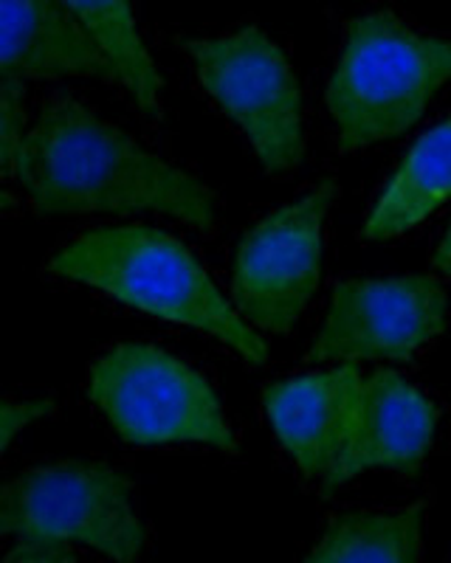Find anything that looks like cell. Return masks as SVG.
Here are the masks:
<instances>
[{"instance_id": "cell-11", "label": "cell", "mask_w": 451, "mask_h": 563, "mask_svg": "<svg viewBox=\"0 0 451 563\" xmlns=\"http://www.w3.org/2000/svg\"><path fill=\"white\" fill-rule=\"evenodd\" d=\"M0 77H97L119 82L117 70L65 0L0 3Z\"/></svg>"}, {"instance_id": "cell-16", "label": "cell", "mask_w": 451, "mask_h": 563, "mask_svg": "<svg viewBox=\"0 0 451 563\" xmlns=\"http://www.w3.org/2000/svg\"><path fill=\"white\" fill-rule=\"evenodd\" d=\"M52 400H7L0 415V445L9 449L20 431H26L32 422L52 415Z\"/></svg>"}, {"instance_id": "cell-9", "label": "cell", "mask_w": 451, "mask_h": 563, "mask_svg": "<svg viewBox=\"0 0 451 563\" xmlns=\"http://www.w3.org/2000/svg\"><path fill=\"white\" fill-rule=\"evenodd\" d=\"M435 429L438 406L406 384L398 372L378 369L370 378H361L348 449L322 479V490H339L373 467L415 474L429 454Z\"/></svg>"}, {"instance_id": "cell-4", "label": "cell", "mask_w": 451, "mask_h": 563, "mask_svg": "<svg viewBox=\"0 0 451 563\" xmlns=\"http://www.w3.org/2000/svg\"><path fill=\"white\" fill-rule=\"evenodd\" d=\"M90 400L135 445L204 442L234 451L238 440L204 375L150 344H119L94 364Z\"/></svg>"}, {"instance_id": "cell-3", "label": "cell", "mask_w": 451, "mask_h": 563, "mask_svg": "<svg viewBox=\"0 0 451 563\" xmlns=\"http://www.w3.org/2000/svg\"><path fill=\"white\" fill-rule=\"evenodd\" d=\"M451 79V40L426 37L393 12L350 20L328 85L339 147L361 150L406 133Z\"/></svg>"}, {"instance_id": "cell-17", "label": "cell", "mask_w": 451, "mask_h": 563, "mask_svg": "<svg viewBox=\"0 0 451 563\" xmlns=\"http://www.w3.org/2000/svg\"><path fill=\"white\" fill-rule=\"evenodd\" d=\"M72 558H74L72 544H63V541H54V538L26 536L14 541L7 561L9 563H65V561H72Z\"/></svg>"}, {"instance_id": "cell-13", "label": "cell", "mask_w": 451, "mask_h": 563, "mask_svg": "<svg viewBox=\"0 0 451 563\" xmlns=\"http://www.w3.org/2000/svg\"><path fill=\"white\" fill-rule=\"evenodd\" d=\"M426 505L395 512H348L328 525L308 561L319 563H413L420 558Z\"/></svg>"}, {"instance_id": "cell-7", "label": "cell", "mask_w": 451, "mask_h": 563, "mask_svg": "<svg viewBox=\"0 0 451 563\" xmlns=\"http://www.w3.org/2000/svg\"><path fill=\"white\" fill-rule=\"evenodd\" d=\"M333 180L260 220L234 256L232 301L254 330L288 333L297 324L322 274L324 218L333 206Z\"/></svg>"}, {"instance_id": "cell-1", "label": "cell", "mask_w": 451, "mask_h": 563, "mask_svg": "<svg viewBox=\"0 0 451 563\" xmlns=\"http://www.w3.org/2000/svg\"><path fill=\"white\" fill-rule=\"evenodd\" d=\"M43 214L162 211L198 229L215 223V195L72 97H54L26 133L12 169Z\"/></svg>"}, {"instance_id": "cell-12", "label": "cell", "mask_w": 451, "mask_h": 563, "mask_svg": "<svg viewBox=\"0 0 451 563\" xmlns=\"http://www.w3.org/2000/svg\"><path fill=\"white\" fill-rule=\"evenodd\" d=\"M451 198V119L420 135L364 220V238L389 240Z\"/></svg>"}, {"instance_id": "cell-5", "label": "cell", "mask_w": 451, "mask_h": 563, "mask_svg": "<svg viewBox=\"0 0 451 563\" xmlns=\"http://www.w3.org/2000/svg\"><path fill=\"white\" fill-rule=\"evenodd\" d=\"M204 88L240 124L268 173H288L305 155L302 88L288 57L257 26L226 37L187 40Z\"/></svg>"}, {"instance_id": "cell-14", "label": "cell", "mask_w": 451, "mask_h": 563, "mask_svg": "<svg viewBox=\"0 0 451 563\" xmlns=\"http://www.w3.org/2000/svg\"><path fill=\"white\" fill-rule=\"evenodd\" d=\"M74 9L90 37L97 40L110 68L117 70L119 85L144 113L162 110V74L150 57L142 34L135 29L130 0H65Z\"/></svg>"}, {"instance_id": "cell-6", "label": "cell", "mask_w": 451, "mask_h": 563, "mask_svg": "<svg viewBox=\"0 0 451 563\" xmlns=\"http://www.w3.org/2000/svg\"><path fill=\"white\" fill-rule=\"evenodd\" d=\"M0 532L82 544L117 561L144 547V525L130 505V482L97 462L32 467L0 493Z\"/></svg>"}, {"instance_id": "cell-10", "label": "cell", "mask_w": 451, "mask_h": 563, "mask_svg": "<svg viewBox=\"0 0 451 563\" xmlns=\"http://www.w3.org/2000/svg\"><path fill=\"white\" fill-rule=\"evenodd\" d=\"M361 372L355 364L283 380L265 389L274 434L305 476H324L342 460L353 431Z\"/></svg>"}, {"instance_id": "cell-18", "label": "cell", "mask_w": 451, "mask_h": 563, "mask_svg": "<svg viewBox=\"0 0 451 563\" xmlns=\"http://www.w3.org/2000/svg\"><path fill=\"white\" fill-rule=\"evenodd\" d=\"M435 268L443 271V274L451 279V225L446 229L443 240H440L438 251H435Z\"/></svg>"}, {"instance_id": "cell-8", "label": "cell", "mask_w": 451, "mask_h": 563, "mask_svg": "<svg viewBox=\"0 0 451 563\" xmlns=\"http://www.w3.org/2000/svg\"><path fill=\"white\" fill-rule=\"evenodd\" d=\"M449 294L435 276L348 279L333 290L310 361H409L443 333Z\"/></svg>"}, {"instance_id": "cell-2", "label": "cell", "mask_w": 451, "mask_h": 563, "mask_svg": "<svg viewBox=\"0 0 451 563\" xmlns=\"http://www.w3.org/2000/svg\"><path fill=\"white\" fill-rule=\"evenodd\" d=\"M48 268L105 290L130 308L187 324L232 346L249 364H265L268 346L180 240L147 225L88 231L65 245Z\"/></svg>"}, {"instance_id": "cell-15", "label": "cell", "mask_w": 451, "mask_h": 563, "mask_svg": "<svg viewBox=\"0 0 451 563\" xmlns=\"http://www.w3.org/2000/svg\"><path fill=\"white\" fill-rule=\"evenodd\" d=\"M23 82L0 77V169L12 178L23 139H26V104H23Z\"/></svg>"}]
</instances>
